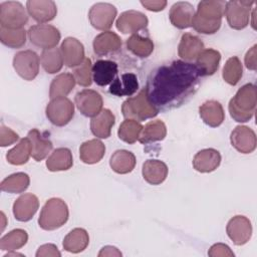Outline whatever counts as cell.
<instances>
[{
  "label": "cell",
  "instance_id": "1",
  "mask_svg": "<svg viewBox=\"0 0 257 257\" xmlns=\"http://www.w3.org/2000/svg\"><path fill=\"white\" fill-rule=\"evenodd\" d=\"M226 2L220 0H204L199 2L192 26L202 34L216 33L222 24Z\"/></svg>",
  "mask_w": 257,
  "mask_h": 257
},
{
  "label": "cell",
  "instance_id": "19",
  "mask_svg": "<svg viewBox=\"0 0 257 257\" xmlns=\"http://www.w3.org/2000/svg\"><path fill=\"white\" fill-rule=\"evenodd\" d=\"M221 164V155L215 149L199 151L193 159V167L200 173H211Z\"/></svg>",
  "mask_w": 257,
  "mask_h": 257
},
{
  "label": "cell",
  "instance_id": "21",
  "mask_svg": "<svg viewBox=\"0 0 257 257\" xmlns=\"http://www.w3.org/2000/svg\"><path fill=\"white\" fill-rule=\"evenodd\" d=\"M117 74V64L111 60H97L92 66V79L99 86L110 84Z\"/></svg>",
  "mask_w": 257,
  "mask_h": 257
},
{
  "label": "cell",
  "instance_id": "33",
  "mask_svg": "<svg viewBox=\"0 0 257 257\" xmlns=\"http://www.w3.org/2000/svg\"><path fill=\"white\" fill-rule=\"evenodd\" d=\"M167 136V127L163 120L155 119L149 121L140 135L139 142L141 144H150L159 141H163Z\"/></svg>",
  "mask_w": 257,
  "mask_h": 257
},
{
  "label": "cell",
  "instance_id": "44",
  "mask_svg": "<svg viewBox=\"0 0 257 257\" xmlns=\"http://www.w3.org/2000/svg\"><path fill=\"white\" fill-rule=\"evenodd\" d=\"M18 139H19V136L14 131H12L11 128L3 124L1 125V128H0V146L1 147L10 146L16 143Z\"/></svg>",
  "mask_w": 257,
  "mask_h": 257
},
{
  "label": "cell",
  "instance_id": "4",
  "mask_svg": "<svg viewBox=\"0 0 257 257\" xmlns=\"http://www.w3.org/2000/svg\"><path fill=\"white\" fill-rule=\"evenodd\" d=\"M69 217L66 203L59 198H51L46 201L38 218L41 229L52 231L63 226Z\"/></svg>",
  "mask_w": 257,
  "mask_h": 257
},
{
  "label": "cell",
  "instance_id": "36",
  "mask_svg": "<svg viewBox=\"0 0 257 257\" xmlns=\"http://www.w3.org/2000/svg\"><path fill=\"white\" fill-rule=\"evenodd\" d=\"M31 155V144L28 138L21 139L20 142L6 154V160L9 164L20 166L28 162Z\"/></svg>",
  "mask_w": 257,
  "mask_h": 257
},
{
  "label": "cell",
  "instance_id": "10",
  "mask_svg": "<svg viewBox=\"0 0 257 257\" xmlns=\"http://www.w3.org/2000/svg\"><path fill=\"white\" fill-rule=\"evenodd\" d=\"M117 10L110 3L99 2L90 8L88 19L90 24L97 30H107L112 26Z\"/></svg>",
  "mask_w": 257,
  "mask_h": 257
},
{
  "label": "cell",
  "instance_id": "23",
  "mask_svg": "<svg viewBox=\"0 0 257 257\" xmlns=\"http://www.w3.org/2000/svg\"><path fill=\"white\" fill-rule=\"evenodd\" d=\"M203 50L204 43L198 36L191 33H184L182 35L178 46V54L181 58L185 60L196 59Z\"/></svg>",
  "mask_w": 257,
  "mask_h": 257
},
{
  "label": "cell",
  "instance_id": "38",
  "mask_svg": "<svg viewBox=\"0 0 257 257\" xmlns=\"http://www.w3.org/2000/svg\"><path fill=\"white\" fill-rule=\"evenodd\" d=\"M40 61L43 69L50 74L60 71L63 66V58L60 48L44 49L40 56Z\"/></svg>",
  "mask_w": 257,
  "mask_h": 257
},
{
  "label": "cell",
  "instance_id": "8",
  "mask_svg": "<svg viewBox=\"0 0 257 257\" xmlns=\"http://www.w3.org/2000/svg\"><path fill=\"white\" fill-rule=\"evenodd\" d=\"M28 37L30 42L40 48H54L60 40L59 30L50 24H36L29 28Z\"/></svg>",
  "mask_w": 257,
  "mask_h": 257
},
{
  "label": "cell",
  "instance_id": "45",
  "mask_svg": "<svg viewBox=\"0 0 257 257\" xmlns=\"http://www.w3.org/2000/svg\"><path fill=\"white\" fill-rule=\"evenodd\" d=\"M208 255L211 257H232L234 256V253L228 245L223 243H217L211 246L208 251Z\"/></svg>",
  "mask_w": 257,
  "mask_h": 257
},
{
  "label": "cell",
  "instance_id": "16",
  "mask_svg": "<svg viewBox=\"0 0 257 257\" xmlns=\"http://www.w3.org/2000/svg\"><path fill=\"white\" fill-rule=\"evenodd\" d=\"M60 51L63 62L67 67H76L85 59L84 47L82 43L73 37H67L62 41Z\"/></svg>",
  "mask_w": 257,
  "mask_h": 257
},
{
  "label": "cell",
  "instance_id": "27",
  "mask_svg": "<svg viewBox=\"0 0 257 257\" xmlns=\"http://www.w3.org/2000/svg\"><path fill=\"white\" fill-rule=\"evenodd\" d=\"M27 138L31 144V156L37 162L45 159L53 148L51 141L43 137L37 128H32L29 131Z\"/></svg>",
  "mask_w": 257,
  "mask_h": 257
},
{
  "label": "cell",
  "instance_id": "39",
  "mask_svg": "<svg viewBox=\"0 0 257 257\" xmlns=\"http://www.w3.org/2000/svg\"><path fill=\"white\" fill-rule=\"evenodd\" d=\"M28 241V234L23 229H14L0 239L2 251H15L23 247Z\"/></svg>",
  "mask_w": 257,
  "mask_h": 257
},
{
  "label": "cell",
  "instance_id": "47",
  "mask_svg": "<svg viewBox=\"0 0 257 257\" xmlns=\"http://www.w3.org/2000/svg\"><path fill=\"white\" fill-rule=\"evenodd\" d=\"M245 65L250 70L257 68V45H253L245 55Z\"/></svg>",
  "mask_w": 257,
  "mask_h": 257
},
{
  "label": "cell",
  "instance_id": "37",
  "mask_svg": "<svg viewBox=\"0 0 257 257\" xmlns=\"http://www.w3.org/2000/svg\"><path fill=\"white\" fill-rule=\"evenodd\" d=\"M126 48L135 55L145 58L154 51V42L149 37H143L140 34H133L126 40Z\"/></svg>",
  "mask_w": 257,
  "mask_h": 257
},
{
  "label": "cell",
  "instance_id": "13",
  "mask_svg": "<svg viewBox=\"0 0 257 257\" xmlns=\"http://www.w3.org/2000/svg\"><path fill=\"white\" fill-rule=\"evenodd\" d=\"M147 16L137 10H127L122 12L116 19L115 25L118 31L123 34L136 33L148 25Z\"/></svg>",
  "mask_w": 257,
  "mask_h": 257
},
{
  "label": "cell",
  "instance_id": "2",
  "mask_svg": "<svg viewBox=\"0 0 257 257\" xmlns=\"http://www.w3.org/2000/svg\"><path fill=\"white\" fill-rule=\"evenodd\" d=\"M256 103V86L253 83L241 86L229 101L228 109L231 117L238 122L249 121L254 115Z\"/></svg>",
  "mask_w": 257,
  "mask_h": 257
},
{
  "label": "cell",
  "instance_id": "46",
  "mask_svg": "<svg viewBox=\"0 0 257 257\" xmlns=\"http://www.w3.org/2000/svg\"><path fill=\"white\" fill-rule=\"evenodd\" d=\"M35 255L36 257H59L61 256V253L58 251L57 247L54 244H44L38 248Z\"/></svg>",
  "mask_w": 257,
  "mask_h": 257
},
{
  "label": "cell",
  "instance_id": "28",
  "mask_svg": "<svg viewBox=\"0 0 257 257\" xmlns=\"http://www.w3.org/2000/svg\"><path fill=\"white\" fill-rule=\"evenodd\" d=\"M139 88L138 77L135 73H123L110 83L109 92L117 96H131Z\"/></svg>",
  "mask_w": 257,
  "mask_h": 257
},
{
  "label": "cell",
  "instance_id": "31",
  "mask_svg": "<svg viewBox=\"0 0 257 257\" xmlns=\"http://www.w3.org/2000/svg\"><path fill=\"white\" fill-rule=\"evenodd\" d=\"M73 165L71 151L67 148H58L48 157L46 167L50 172L67 171Z\"/></svg>",
  "mask_w": 257,
  "mask_h": 257
},
{
  "label": "cell",
  "instance_id": "30",
  "mask_svg": "<svg viewBox=\"0 0 257 257\" xmlns=\"http://www.w3.org/2000/svg\"><path fill=\"white\" fill-rule=\"evenodd\" d=\"M136 163L135 155L126 150L115 151L109 160V166L112 171L122 175L131 173L135 169Z\"/></svg>",
  "mask_w": 257,
  "mask_h": 257
},
{
  "label": "cell",
  "instance_id": "25",
  "mask_svg": "<svg viewBox=\"0 0 257 257\" xmlns=\"http://www.w3.org/2000/svg\"><path fill=\"white\" fill-rule=\"evenodd\" d=\"M199 113L203 121L212 127H217L225 119L222 104L217 100H208L199 107Z\"/></svg>",
  "mask_w": 257,
  "mask_h": 257
},
{
  "label": "cell",
  "instance_id": "11",
  "mask_svg": "<svg viewBox=\"0 0 257 257\" xmlns=\"http://www.w3.org/2000/svg\"><path fill=\"white\" fill-rule=\"evenodd\" d=\"M74 101L78 110L88 117H93L102 110V97L92 89H83L77 92L74 96Z\"/></svg>",
  "mask_w": 257,
  "mask_h": 257
},
{
  "label": "cell",
  "instance_id": "9",
  "mask_svg": "<svg viewBox=\"0 0 257 257\" xmlns=\"http://www.w3.org/2000/svg\"><path fill=\"white\" fill-rule=\"evenodd\" d=\"M13 67L25 80H33L39 72V56L32 50H22L13 57Z\"/></svg>",
  "mask_w": 257,
  "mask_h": 257
},
{
  "label": "cell",
  "instance_id": "40",
  "mask_svg": "<svg viewBox=\"0 0 257 257\" xmlns=\"http://www.w3.org/2000/svg\"><path fill=\"white\" fill-rule=\"evenodd\" d=\"M143 127L144 126L140 123V121L125 118L118 127V138L126 144H134L139 140Z\"/></svg>",
  "mask_w": 257,
  "mask_h": 257
},
{
  "label": "cell",
  "instance_id": "7",
  "mask_svg": "<svg viewBox=\"0 0 257 257\" xmlns=\"http://www.w3.org/2000/svg\"><path fill=\"white\" fill-rule=\"evenodd\" d=\"M46 116L56 126L67 124L74 115V104L65 96L52 98L46 106Z\"/></svg>",
  "mask_w": 257,
  "mask_h": 257
},
{
  "label": "cell",
  "instance_id": "43",
  "mask_svg": "<svg viewBox=\"0 0 257 257\" xmlns=\"http://www.w3.org/2000/svg\"><path fill=\"white\" fill-rule=\"evenodd\" d=\"M91 60L89 58H85L84 61L76 66L73 70V76L75 78V81L83 86L87 87L92 82V65Z\"/></svg>",
  "mask_w": 257,
  "mask_h": 257
},
{
  "label": "cell",
  "instance_id": "15",
  "mask_svg": "<svg viewBox=\"0 0 257 257\" xmlns=\"http://www.w3.org/2000/svg\"><path fill=\"white\" fill-rule=\"evenodd\" d=\"M26 8L28 14L39 23L49 22L57 14L56 4L51 0H28Z\"/></svg>",
  "mask_w": 257,
  "mask_h": 257
},
{
  "label": "cell",
  "instance_id": "50",
  "mask_svg": "<svg viewBox=\"0 0 257 257\" xmlns=\"http://www.w3.org/2000/svg\"><path fill=\"white\" fill-rule=\"evenodd\" d=\"M10 256H23V255L20 253L14 252V251H8V253L6 255H4V257H10Z\"/></svg>",
  "mask_w": 257,
  "mask_h": 257
},
{
  "label": "cell",
  "instance_id": "32",
  "mask_svg": "<svg viewBox=\"0 0 257 257\" xmlns=\"http://www.w3.org/2000/svg\"><path fill=\"white\" fill-rule=\"evenodd\" d=\"M89 243V236L86 230L82 228H75L71 230L63 240V248L70 253L82 252Z\"/></svg>",
  "mask_w": 257,
  "mask_h": 257
},
{
  "label": "cell",
  "instance_id": "18",
  "mask_svg": "<svg viewBox=\"0 0 257 257\" xmlns=\"http://www.w3.org/2000/svg\"><path fill=\"white\" fill-rule=\"evenodd\" d=\"M194 15V6L191 3L184 1L173 4L169 13L171 23L179 29H186L192 27Z\"/></svg>",
  "mask_w": 257,
  "mask_h": 257
},
{
  "label": "cell",
  "instance_id": "24",
  "mask_svg": "<svg viewBox=\"0 0 257 257\" xmlns=\"http://www.w3.org/2000/svg\"><path fill=\"white\" fill-rule=\"evenodd\" d=\"M196 67L200 75H213L219 68L221 54L218 50L204 49L196 58Z\"/></svg>",
  "mask_w": 257,
  "mask_h": 257
},
{
  "label": "cell",
  "instance_id": "48",
  "mask_svg": "<svg viewBox=\"0 0 257 257\" xmlns=\"http://www.w3.org/2000/svg\"><path fill=\"white\" fill-rule=\"evenodd\" d=\"M141 4L150 11L158 12L165 9V7L167 6V1L166 0H153V1L145 0V1H141Z\"/></svg>",
  "mask_w": 257,
  "mask_h": 257
},
{
  "label": "cell",
  "instance_id": "42",
  "mask_svg": "<svg viewBox=\"0 0 257 257\" xmlns=\"http://www.w3.org/2000/svg\"><path fill=\"white\" fill-rule=\"evenodd\" d=\"M242 74L243 66L240 59L237 56L230 57L223 67V79L230 85H236L241 79Z\"/></svg>",
  "mask_w": 257,
  "mask_h": 257
},
{
  "label": "cell",
  "instance_id": "49",
  "mask_svg": "<svg viewBox=\"0 0 257 257\" xmlns=\"http://www.w3.org/2000/svg\"><path fill=\"white\" fill-rule=\"evenodd\" d=\"M104 256H121V252L113 247V246H104L101 248V250L98 253V257H104Z\"/></svg>",
  "mask_w": 257,
  "mask_h": 257
},
{
  "label": "cell",
  "instance_id": "6",
  "mask_svg": "<svg viewBox=\"0 0 257 257\" xmlns=\"http://www.w3.org/2000/svg\"><path fill=\"white\" fill-rule=\"evenodd\" d=\"M28 22V14L20 2L5 1L0 4V26L21 29Z\"/></svg>",
  "mask_w": 257,
  "mask_h": 257
},
{
  "label": "cell",
  "instance_id": "12",
  "mask_svg": "<svg viewBox=\"0 0 257 257\" xmlns=\"http://www.w3.org/2000/svg\"><path fill=\"white\" fill-rule=\"evenodd\" d=\"M226 232L235 245L241 246L250 240L252 236V225L247 217L237 215L229 220Z\"/></svg>",
  "mask_w": 257,
  "mask_h": 257
},
{
  "label": "cell",
  "instance_id": "17",
  "mask_svg": "<svg viewBox=\"0 0 257 257\" xmlns=\"http://www.w3.org/2000/svg\"><path fill=\"white\" fill-rule=\"evenodd\" d=\"M39 207L38 198L31 193L21 195L13 204V214L16 220L27 222L33 218Z\"/></svg>",
  "mask_w": 257,
  "mask_h": 257
},
{
  "label": "cell",
  "instance_id": "3",
  "mask_svg": "<svg viewBox=\"0 0 257 257\" xmlns=\"http://www.w3.org/2000/svg\"><path fill=\"white\" fill-rule=\"evenodd\" d=\"M121 112L125 118L138 121L155 117L159 109L149 96V88H143L136 96L128 97L122 102Z\"/></svg>",
  "mask_w": 257,
  "mask_h": 257
},
{
  "label": "cell",
  "instance_id": "14",
  "mask_svg": "<svg viewBox=\"0 0 257 257\" xmlns=\"http://www.w3.org/2000/svg\"><path fill=\"white\" fill-rule=\"evenodd\" d=\"M232 146L242 154H250L256 149V135L252 128L246 125H237L231 133Z\"/></svg>",
  "mask_w": 257,
  "mask_h": 257
},
{
  "label": "cell",
  "instance_id": "35",
  "mask_svg": "<svg viewBox=\"0 0 257 257\" xmlns=\"http://www.w3.org/2000/svg\"><path fill=\"white\" fill-rule=\"evenodd\" d=\"M30 184V178L26 173H15L7 178H5L1 184V190L3 192L11 193V194H18L22 193L27 190Z\"/></svg>",
  "mask_w": 257,
  "mask_h": 257
},
{
  "label": "cell",
  "instance_id": "22",
  "mask_svg": "<svg viewBox=\"0 0 257 257\" xmlns=\"http://www.w3.org/2000/svg\"><path fill=\"white\" fill-rule=\"evenodd\" d=\"M115 122L114 114L107 108L102 109L90 120L91 133L99 139H107Z\"/></svg>",
  "mask_w": 257,
  "mask_h": 257
},
{
  "label": "cell",
  "instance_id": "34",
  "mask_svg": "<svg viewBox=\"0 0 257 257\" xmlns=\"http://www.w3.org/2000/svg\"><path fill=\"white\" fill-rule=\"evenodd\" d=\"M75 78L71 73H60L50 83L49 87V97H61L66 96L75 85Z\"/></svg>",
  "mask_w": 257,
  "mask_h": 257
},
{
  "label": "cell",
  "instance_id": "41",
  "mask_svg": "<svg viewBox=\"0 0 257 257\" xmlns=\"http://www.w3.org/2000/svg\"><path fill=\"white\" fill-rule=\"evenodd\" d=\"M1 42L11 48L22 47L26 42V31L21 29H10L0 26Z\"/></svg>",
  "mask_w": 257,
  "mask_h": 257
},
{
  "label": "cell",
  "instance_id": "26",
  "mask_svg": "<svg viewBox=\"0 0 257 257\" xmlns=\"http://www.w3.org/2000/svg\"><path fill=\"white\" fill-rule=\"evenodd\" d=\"M142 174L149 184L160 185L168 176V167L160 160H148L143 165Z\"/></svg>",
  "mask_w": 257,
  "mask_h": 257
},
{
  "label": "cell",
  "instance_id": "29",
  "mask_svg": "<svg viewBox=\"0 0 257 257\" xmlns=\"http://www.w3.org/2000/svg\"><path fill=\"white\" fill-rule=\"evenodd\" d=\"M105 146L99 140L93 139L82 143L79 148V158L84 164L93 165L98 163L104 156Z\"/></svg>",
  "mask_w": 257,
  "mask_h": 257
},
{
  "label": "cell",
  "instance_id": "5",
  "mask_svg": "<svg viewBox=\"0 0 257 257\" xmlns=\"http://www.w3.org/2000/svg\"><path fill=\"white\" fill-rule=\"evenodd\" d=\"M254 4L255 1L253 0H232L226 2L224 14L229 26L236 30L247 27L251 17V9Z\"/></svg>",
  "mask_w": 257,
  "mask_h": 257
},
{
  "label": "cell",
  "instance_id": "20",
  "mask_svg": "<svg viewBox=\"0 0 257 257\" xmlns=\"http://www.w3.org/2000/svg\"><path fill=\"white\" fill-rule=\"evenodd\" d=\"M92 46L95 54L107 55L116 52L120 48L121 39L112 31H104L95 36Z\"/></svg>",
  "mask_w": 257,
  "mask_h": 257
}]
</instances>
